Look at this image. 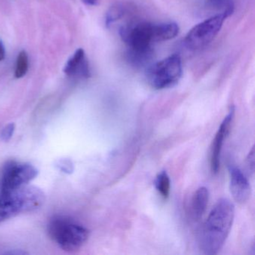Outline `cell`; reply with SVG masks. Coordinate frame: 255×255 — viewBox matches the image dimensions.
Listing matches in <instances>:
<instances>
[{
  "label": "cell",
  "instance_id": "cell-7",
  "mask_svg": "<svg viewBox=\"0 0 255 255\" xmlns=\"http://www.w3.org/2000/svg\"><path fill=\"white\" fill-rule=\"evenodd\" d=\"M234 112H235L234 107H231L229 113L221 124L220 127L216 132L214 140H213L211 149V157H210V167H211V171L213 174H216L219 171L222 147H223L225 138L229 133L230 128L232 124L233 119H234Z\"/></svg>",
  "mask_w": 255,
  "mask_h": 255
},
{
  "label": "cell",
  "instance_id": "cell-12",
  "mask_svg": "<svg viewBox=\"0 0 255 255\" xmlns=\"http://www.w3.org/2000/svg\"><path fill=\"white\" fill-rule=\"evenodd\" d=\"M126 12V7L121 3H116L110 7L106 14V26L107 27L111 26L115 22L120 20L125 16Z\"/></svg>",
  "mask_w": 255,
  "mask_h": 255
},
{
  "label": "cell",
  "instance_id": "cell-21",
  "mask_svg": "<svg viewBox=\"0 0 255 255\" xmlns=\"http://www.w3.org/2000/svg\"><path fill=\"white\" fill-rule=\"evenodd\" d=\"M6 254H11V255H25V254H26L25 252H18V251H15V252H8V253Z\"/></svg>",
  "mask_w": 255,
  "mask_h": 255
},
{
  "label": "cell",
  "instance_id": "cell-19",
  "mask_svg": "<svg viewBox=\"0 0 255 255\" xmlns=\"http://www.w3.org/2000/svg\"><path fill=\"white\" fill-rule=\"evenodd\" d=\"M85 4L90 6H96L100 4L101 0H82Z\"/></svg>",
  "mask_w": 255,
  "mask_h": 255
},
{
  "label": "cell",
  "instance_id": "cell-14",
  "mask_svg": "<svg viewBox=\"0 0 255 255\" xmlns=\"http://www.w3.org/2000/svg\"><path fill=\"white\" fill-rule=\"evenodd\" d=\"M29 68V58L28 54L25 50H22L17 56V62H16L15 75L16 78L20 79L24 77Z\"/></svg>",
  "mask_w": 255,
  "mask_h": 255
},
{
  "label": "cell",
  "instance_id": "cell-5",
  "mask_svg": "<svg viewBox=\"0 0 255 255\" xmlns=\"http://www.w3.org/2000/svg\"><path fill=\"white\" fill-rule=\"evenodd\" d=\"M231 14L222 11L194 26L186 35L184 43L188 49L198 50L204 48L215 39L226 19Z\"/></svg>",
  "mask_w": 255,
  "mask_h": 255
},
{
  "label": "cell",
  "instance_id": "cell-6",
  "mask_svg": "<svg viewBox=\"0 0 255 255\" xmlns=\"http://www.w3.org/2000/svg\"><path fill=\"white\" fill-rule=\"evenodd\" d=\"M38 170L29 163L7 162L2 173V194L8 193L26 186L38 176Z\"/></svg>",
  "mask_w": 255,
  "mask_h": 255
},
{
  "label": "cell",
  "instance_id": "cell-17",
  "mask_svg": "<svg viewBox=\"0 0 255 255\" xmlns=\"http://www.w3.org/2000/svg\"><path fill=\"white\" fill-rule=\"evenodd\" d=\"M58 168L62 171V172L66 173V174H71L74 171V165L72 162L69 159H62L59 160L57 164Z\"/></svg>",
  "mask_w": 255,
  "mask_h": 255
},
{
  "label": "cell",
  "instance_id": "cell-20",
  "mask_svg": "<svg viewBox=\"0 0 255 255\" xmlns=\"http://www.w3.org/2000/svg\"><path fill=\"white\" fill-rule=\"evenodd\" d=\"M5 57V47H4L3 44H2V41L0 40V62L3 60Z\"/></svg>",
  "mask_w": 255,
  "mask_h": 255
},
{
  "label": "cell",
  "instance_id": "cell-18",
  "mask_svg": "<svg viewBox=\"0 0 255 255\" xmlns=\"http://www.w3.org/2000/svg\"><path fill=\"white\" fill-rule=\"evenodd\" d=\"M246 168L249 172L254 173L255 171V148L254 147L249 152L247 159H246Z\"/></svg>",
  "mask_w": 255,
  "mask_h": 255
},
{
  "label": "cell",
  "instance_id": "cell-16",
  "mask_svg": "<svg viewBox=\"0 0 255 255\" xmlns=\"http://www.w3.org/2000/svg\"><path fill=\"white\" fill-rule=\"evenodd\" d=\"M14 129H15V125L14 123L8 124L6 126L4 127L1 134H0V136H1L2 141H5V142L9 141L12 138Z\"/></svg>",
  "mask_w": 255,
  "mask_h": 255
},
{
  "label": "cell",
  "instance_id": "cell-9",
  "mask_svg": "<svg viewBox=\"0 0 255 255\" xmlns=\"http://www.w3.org/2000/svg\"><path fill=\"white\" fill-rule=\"evenodd\" d=\"M64 72L70 77L87 79L90 77V68L83 49H78L68 59L64 68Z\"/></svg>",
  "mask_w": 255,
  "mask_h": 255
},
{
  "label": "cell",
  "instance_id": "cell-13",
  "mask_svg": "<svg viewBox=\"0 0 255 255\" xmlns=\"http://www.w3.org/2000/svg\"><path fill=\"white\" fill-rule=\"evenodd\" d=\"M155 187L164 198L169 196L171 182L166 171H161L158 174L155 180Z\"/></svg>",
  "mask_w": 255,
  "mask_h": 255
},
{
  "label": "cell",
  "instance_id": "cell-4",
  "mask_svg": "<svg viewBox=\"0 0 255 255\" xmlns=\"http://www.w3.org/2000/svg\"><path fill=\"white\" fill-rule=\"evenodd\" d=\"M182 74L181 59L174 54L149 65L146 70V78L153 89L161 90L175 86Z\"/></svg>",
  "mask_w": 255,
  "mask_h": 255
},
{
  "label": "cell",
  "instance_id": "cell-1",
  "mask_svg": "<svg viewBox=\"0 0 255 255\" xmlns=\"http://www.w3.org/2000/svg\"><path fill=\"white\" fill-rule=\"evenodd\" d=\"M234 215L235 208L229 200L222 198L215 204L200 235V246L204 255H216L222 249L232 227Z\"/></svg>",
  "mask_w": 255,
  "mask_h": 255
},
{
  "label": "cell",
  "instance_id": "cell-15",
  "mask_svg": "<svg viewBox=\"0 0 255 255\" xmlns=\"http://www.w3.org/2000/svg\"><path fill=\"white\" fill-rule=\"evenodd\" d=\"M209 4L232 14L234 10V0H206Z\"/></svg>",
  "mask_w": 255,
  "mask_h": 255
},
{
  "label": "cell",
  "instance_id": "cell-10",
  "mask_svg": "<svg viewBox=\"0 0 255 255\" xmlns=\"http://www.w3.org/2000/svg\"><path fill=\"white\" fill-rule=\"evenodd\" d=\"M209 201V191L206 187H200L194 194L191 204L192 217L199 220L207 210Z\"/></svg>",
  "mask_w": 255,
  "mask_h": 255
},
{
  "label": "cell",
  "instance_id": "cell-8",
  "mask_svg": "<svg viewBox=\"0 0 255 255\" xmlns=\"http://www.w3.org/2000/svg\"><path fill=\"white\" fill-rule=\"evenodd\" d=\"M229 173L230 189L233 198L239 204L246 202L251 194L249 180L237 167H230Z\"/></svg>",
  "mask_w": 255,
  "mask_h": 255
},
{
  "label": "cell",
  "instance_id": "cell-3",
  "mask_svg": "<svg viewBox=\"0 0 255 255\" xmlns=\"http://www.w3.org/2000/svg\"><path fill=\"white\" fill-rule=\"evenodd\" d=\"M48 232L50 237L60 248L68 252L79 250L89 237L87 228L62 216H58L50 220Z\"/></svg>",
  "mask_w": 255,
  "mask_h": 255
},
{
  "label": "cell",
  "instance_id": "cell-11",
  "mask_svg": "<svg viewBox=\"0 0 255 255\" xmlns=\"http://www.w3.org/2000/svg\"><path fill=\"white\" fill-rule=\"evenodd\" d=\"M179 31L178 25L173 22L153 24V41L156 43L173 39L178 35Z\"/></svg>",
  "mask_w": 255,
  "mask_h": 255
},
{
  "label": "cell",
  "instance_id": "cell-2",
  "mask_svg": "<svg viewBox=\"0 0 255 255\" xmlns=\"http://www.w3.org/2000/svg\"><path fill=\"white\" fill-rule=\"evenodd\" d=\"M45 201V195L39 188L23 186L0 197V223L23 213L39 209Z\"/></svg>",
  "mask_w": 255,
  "mask_h": 255
}]
</instances>
